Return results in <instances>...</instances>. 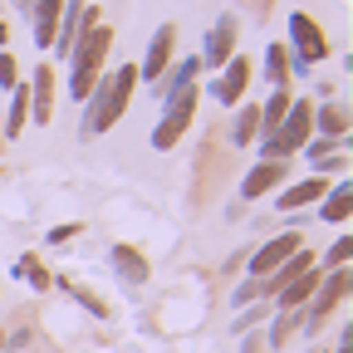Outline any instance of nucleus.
<instances>
[{"instance_id": "obj_26", "label": "nucleus", "mask_w": 353, "mask_h": 353, "mask_svg": "<svg viewBox=\"0 0 353 353\" xmlns=\"http://www.w3.org/2000/svg\"><path fill=\"white\" fill-rule=\"evenodd\" d=\"M59 285H64V290H69V299H79V304H83L94 319H108V304H103L94 290H83V285H69V280H59Z\"/></svg>"}, {"instance_id": "obj_24", "label": "nucleus", "mask_w": 353, "mask_h": 353, "mask_svg": "<svg viewBox=\"0 0 353 353\" xmlns=\"http://www.w3.org/2000/svg\"><path fill=\"white\" fill-rule=\"evenodd\" d=\"M15 275H20L30 290H54V275L44 270V260H39V255H20V260H15Z\"/></svg>"}, {"instance_id": "obj_11", "label": "nucleus", "mask_w": 353, "mask_h": 353, "mask_svg": "<svg viewBox=\"0 0 353 353\" xmlns=\"http://www.w3.org/2000/svg\"><path fill=\"white\" fill-rule=\"evenodd\" d=\"M176 59V25L167 20V25H157V34H152V44H148V59L138 64V79H148V88L167 74V64Z\"/></svg>"}, {"instance_id": "obj_4", "label": "nucleus", "mask_w": 353, "mask_h": 353, "mask_svg": "<svg viewBox=\"0 0 353 353\" xmlns=\"http://www.w3.org/2000/svg\"><path fill=\"white\" fill-rule=\"evenodd\" d=\"M196 99H201L196 79L167 94V113H162V123L152 128V148H157V152H172L176 143H182V132H187V128H192V118H196Z\"/></svg>"}, {"instance_id": "obj_29", "label": "nucleus", "mask_w": 353, "mask_h": 353, "mask_svg": "<svg viewBox=\"0 0 353 353\" xmlns=\"http://www.w3.org/2000/svg\"><path fill=\"white\" fill-rule=\"evenodd\" d=\"M15 83H25V79H20V64H15V54H10V50H0V88L10 94Z\"/></svg>"}, {"instance_id": "obj_34", "label": "nucleus", "mask_w": 353, "mask_h": 353, "mask_svg": "<svg viewBox=\"0 0 353 353\" xmlns=\"http://www.w3.org/2000/svg\"><path fill=\"white\" fill-rule=\"evenodd\" d=\"M25 343H30V329H15V334L6 339V348H25Z\"/></svg>"}, {"instance_id": "obj_16", "label": "nucleus", "mask_w": 353, "mask_h": 353, "mask_svg": "<svg viewBox=\"0 0 353 353\" xmlns=\"http://www.w3.org/2000/svg\"><path fill=\"white\" fill-rule=\"evenodd\" d=\"M59 15H64V0H34V6H30V30H34L39 50H50V44H54Z\"/></svg>"}, {"instance_id": "obj_30", "label": "nucleus", "mask_w": 353, "mask_h": 353, "mask_svg": "<svg viewBox=\"0 0 353 353\" xmlns=\"http://www.w3.org/2000/svg\"><path fill=\"white\" fill-rule=\"evenodd\" d=\"M79 231H83V226H79V221H69V226H54V231H50V236H44V241H50V245H69V241H74Z\"/></svg>"}, {"instance_id": "obj_1", "label": "nucleus", "mask_w": 353, "mask_h": 353, "mask_svg": "<svg viewBox=\"0 0 353 353\" xmlns=\"http://www.w3.org/2000/svg\"><path fill=\"white\" fill-rule=\"evenodd\" d=\"M108 50H113V30L103 25V10L88 0L83 34L74 44V54H69V99L74 103H83L88 94H94V83L103 79V64H108Z\"/></svg>"}, {"instance_id": "obj_20", "label": "nucleus", "mask_w": 353, "mask_h": 353, "mask_svg": "<svg viewBox=\"0 0 353 353\" xmlns=\"http://www.w3.org/2000/svg\"><path fill=\"white\" fill-rule=\"evenodd\" d=\"M260 138V103H241L231 118V148H250Z\"/></svg>"}, {"instance_id": "obj_13", "label": "nucleus", "mask_w": 353, "mask_h": 353, "mask_svg": "<svg viewBox=\"0 0 353 353\" xmlns=\"http://www.w3.org/2000/svg\"><path fill=\"white\" fill-rule=\"evenodd\" d=\"M334 182H329V176H304V182H294V187H285L280 196H275V211H304V206H314L324 192H329Z\"/></svg>"}, {"instance_id": "obj_12", "label": "nucleus", "mask_w": 353, "mask_h": 353, "mask_svg": "<svg viewBox=\"0 0 353 353\" xmlns=\"http://www.w3.org/2000/svg\"><path fill=\"white\" fill-rule=\"evenodd\" d=\"M236 54V15H221L206 34V50H201V69H221Z\"/></svg>"}, {"instance_id": "obj_17", "label": "nucleus", "mask_w": 353, "mask_h": 353, "mask_svg": "<svg viewBox=\"0 0 353 353\" xmlns=\"http://www.w3.org/2000/svg\"><path fill=\"white\" fill-rule=\"evenodd\" d=\"M108 265L128 280V285H143L148 275H152V265H148V255L143 250H132V245H108Z\"/></svg>"}, {"instance_id": "obj_7", "label": "nucleus", "mask_w": 353, "mask_h": 353, "mask_svg": "<svg viewBox=\"0 0 353 353\" xmlns=\"http://www.w3.org/2000/svg\"><path fill=\"white\" fill-rule=\"evenodd\" d=\"M348 290H353V275H348V265H339V270H324V280H319V290H314V299H309V329H319L334 309L348 299Z\"/></svg>"}, {"instance_id": "obj_5", "label": "nucleus", "mask_w": 353, "mask_h": 353, "mask_svg": "<svg viewBox=\"0 0 353 353\" xmlns=\"http://www.w3.org/2000/svg\"><path fill=\"white\" fill-rule=\"evenodd\" d=\"M290 44H294V54H290V59H299V64H309V69H314L319 59H329V39H324L319 20H314V15H304V10L290 15Z\"/></svg>"}, {"instance_id": "obj_32", "label": "nucleus", "mask_w": 353, "mask_h": 353, "mask_svg": "<svg viewBox=\"0 0 353 353\" xmlns=\"http://www.w3.org/2000/svg\"><path fill=\"white\" fill-rule=\"evenodd\" d=\"M250 299H260V280H255V275H250V280L236 290V304H250Z\"/></svg>"}, {"instance_id": "obj_21", "label": "nucleus", "mask_w": 353, "mask_h": 353, "mask_svg": "<svg viewBox=\"0 0 353 353\" xmlns=\"http://www.w3.org/2000/svg\"><path fill=\"white\" fill-rule=\"evenodd\" d=\"M314 128L324 132V138H339L343 143L348 138V103H324V108L314 103Z\"/></svg>"}, {"instance_id": "obj_10", "label": "nucleus", "mask_w": 353, "mask_h": 353, "mask_svg": "<svg viewBox=\"0 0 353 353\" xmlns=\"http://www.w3.org/2000/svg\"><path fill=\"white\" fill-rule=\"evenodd\" d=\"M59 74H54V64H39L34 74H30V123H39V128H50L54 123V94H59V83H54Z\"/></svg>"}, {"instance_id": "obj_36", "label": "nucleus", "mask_w": 353, "mask_h": 353, "mask_svg": "<svg viewBox=\"0 0 353 353\" xmlns=\"http://www.w3.org/2000/svg\"><path fill=\"white\" fill-rule=\"evenodd\" d=\"M0 353H6V334H0Z\"/></svg>"}, {"instance_id": "obj_14", "label": "nucleus", "mask_w": 353, "mask_h": 353, "mask_svg": "<svg viewBox=\"0 0 353 353\" xmlns=\"http://www.w3.org/2000/svg\"><path fill=\"white\" fill-rule=\"evenodd\" d=\"M285 167H290V162H275V157H270V162H255V167L241 176V196H245V201H260L265 192H275L280 176H285Z\"/></svg>"}, {"instance_id": "obj_18", "label": "nucleus", "mask_w": 353, "mask_h": 353, "mask_svg": "<svg viewBox=\"0 0 353 353\" xmlns=\"http://www.w3.org/2000/svg\"><path fill=\"white\" fill-rule=\"evenodd\" d=\"M319 216L329 221V226H348V216H353V187H348V176H343L339 187H329V192H324Z\"/></svg>"}, {"instance_id": "obj_33", "label": "nucleus", "mask_w": 353, "mask_h": 353, "mask_svg": "<svg viewBox=\"0 0 353 353\" xmlns=\"http://www.w3.org/2000/svg\"><path fill=\"white\" fill-rule=\"evenodd\" d=\"M241 6H245L250 15H270V6H275V0H241Z\"/></svg>"}, {"instance_id": "obj_31", "label": "nucleus", "mask_w": 353, "mask_h": 353, "mask_svg": "<svg viewBox=\"0 0 353 353\" xmlns=\"http://www.w3.org/2000/svg\"><path fill=\"white\" fill-rule=\"evenodd\" d=\"M290 329H294V314H285V309H280V319H275V329H270V343H285Z\"/></svg>"}, {"instance_id": "obj_9", "label": "nucleus", "mask_w": 353, "mask_h": 353, "mask_svg": "<svg viewBox=\"0 0 353 353\" xmlns=\"http://www.w3.org/2000/svg\"><path fill=\"white\" fill-rule=\"evenodd\" d=\"M216 143L221 138H211L201 148V157H196V206H206L216 196V187H226V176H231V157H221Z\"/></svg>"}, {"instance_id": "obj_27", "label": "nucleus", "mask_w": 353, "mask_h": 353, "mask_svg": "<svg viewBox=\"0 0 353 353\" xmlns=\"http://www.w3.org/2000/svg\"><path fill=\"white\" fill-rule=\"evenodd\" d=\"M270 314H275V304H270V299H260L255 309H245V314H241V319L231 324V334H245V329H255L260 319H270Z\"/></svg>"}, {"instance_id": "obj_35", "label": "nucleus", "mask_w": 353, "mask_h": 353, "mask_svg": "<svg viewBox=\"0 0 353 353\" xmlns=\"http://www.w3.org/2000/svg\"><path fill=\"white\" fill-rule=\"evenodd\" d=\"M6 44H10V25H6V20H0V50H6Z\"/></svg>"}, {"instance_id": "obj_19", "label": "nucleus", "mask_w": 353, "mask_h": 353, "mask_svg": "<svg viewBox=\"0 0 353 353\" xmlns=\"http://www.w3.org/2000/svg\"><path fill=\"white\" fill-rule=\"evenodd\" d=\"M196 74H201V54H187V59H172V64H167V74H162V79L152 83V94H162V99H167L172 88H182V83H192Z\"/></svg>"}, {"instance_id": "obj_15", "label": "nucleus", "mask_w": 353, "mask_h": 353, "mask_svg": "<svg viewBox=\"0 0 353 353\" xmlns=\"http://www.w3.org/2000/svg\"><path fill=\"white\" fill-rule=\"evenodd\" d=\"M319 280H324V270H319V265H309V270H304L299 280H290V285H285V290H280L270 304H275V309H285V314H290V309H304L309 299H314Z\"/></svg>"}, {"instance_id": "obj_8", "label": "nucleus", "mask_w": 353, "mask_h": 353, "mask_svg": "<svg viewBox=\"0 0 353 353\" xmlns=\"http://www.w3.org/2000/svg\"><path fill=\"white\" fill-rule=\"evenodd\" d=\"M221 79L211 83V99L221 103V108H236L241 99H245V88H250V74H255V64L245 59V54H231L226 64L216 69Z\"/></svg>"}, {"instance_id": "obj_23", "label": "nucleus", "mask_w": 353, "mask_h": 353, "mask_svg": "<svg viewBox=\"0 0 353 353\" xmlns=\"http://www.w3.org/2000/svg\"><path fill=\"white\" fill-rule=\"evenodd\" d=\"M290 99H294L290 88H275V94L260 103V132H275V128L285 123V113H290Z\"/></svg>"}, {"instance_id": "obj_25", "label": "nucleus", "mask_w": 353, "mask_h": 353, "mask_svg": "<svg viewBox=\"0 0 353 353\" xmlns=\"http://www.w3.org/2000/svg\"><path fill=\"white\" fill-rule=\"evenodd\" d=\"M265 74H270L275 88L290 83V50H285V44H265Z\"/></svg>"}, {"instance_id": "obj_6", "label": "nucleus", "mask_w": 353, "mask_h": 353, "mask_svg": "<svg viewBox=\"0 0 353 353\" xmlns=\"http://www.w3.org/2000/svg\"><path fill=\"white\" fill-rule=\"evenodd\" d=\"M294 250H304V231H280V236H270L265 245H255V250L245 255V265H250L255 280H265L270 270H280V265H285Z\"/></svg>"}, {"instance_id": "obj_2", "label": "nucleus", "mask_w": 353, "mask_h": 353, "mask_svg": "<svg viewBox=\"0 0 353 353\" xmlns=\"http://www.w3.org/2000/svg\"><path fill=\"white\" fill-rule=\"evenodd\" d=\"M132 88H138V64H118V69H108L99 83H94V94H88L83 103H88V123H83V132L88 138H99V132H108L123 113H128V103H132Z\"/></svg>"}, {"instance_id": "obj_3", "label": "nucleus", "mask_w": 353, "mask_h": 353, "mask_svg": "<svg viewBox=\"0 0 353 353\" xmlns=\"http://www.w3.org/2000/svg\"><path fill=\"white\" fill-rule=\"evenodd\" d=\"M309 138H314V103L309 99H290V113L275 132H260V152L275 157V162H290Z\"/></svg>"}, {"instance_id": "obj_28", "label": "nucleus", "mask_w": 353, "mask_h": 353, "mask_svg": "<svg viewBox=\"0 0 353 353\" xmlns=\"http://www.w3.org/2000/svg\"><path fill=\"white\" fill-rule=\"evenodd\" d=\"M348 260H353V236H339L329 245V255H324V270H339V265H348Z\"/></svg>"}, {"instance_id": "obj_22", "label": "nucleus", "mask_w": 353, "mask_h": 353, "mask_svg": "<svg viewBox=\"0 0 353 353\" xmlns=\"http://www.w3.org/2000/svg\"><path fill=\"white\" fill-rule=\"evenodd\" d=\"M25 123H30V88L15 83L10 88V113H6V128H0V132H6V138H20Z\"/></svg>"}]
</instances>
